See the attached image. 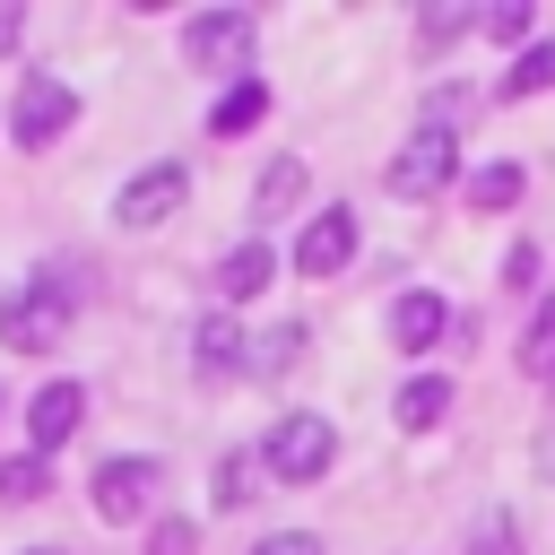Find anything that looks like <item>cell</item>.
I'll return each mask as SVG.
<instances>
[{
  "label": "cell",
  "instance_id": "20",
  "mask_svg": "<svg viewBox=\"0 0 555 555\" xmlns=\"http://www.w3.org/2000/svg\"><path fill=\"white\" fill-rule=\"evenodd\" d=\"M520 199V165H477L468 173V208H512Z\"/></svg>",
  "mask_w": 555,
  "mask_h": 555
},
{
  "label": "cell",
  "instance_id": "25",
  "mask_svg": "<svg viewBox=\"0 0 555 555\" xmlns=\"http://www.w3.org/2000/svg\"><path fill=\"white\" fill-rule=\"evenodd\" d=\"M191 546H199L191 520H156V538H147V555H191Z\"/></svg>",
  "mask_w": 555,
  "mask_h": 555
},
{
  "label": "cell",
  "instance_id": "8",
  "mask_svg": "<svg viewBox=\"0 0 555 555\" xmlns=\"http://www.w3.org/2000/svg\"><path fill=\"white\" fill-rule=\"evenodd\" d=\"M356 260V208H321L304 234H295V269L304 278H338Z\"/></svg>",
  "mask_w": 555,
  "mask_h": 555
},
{
  "label": "cell",
  "instance_id": "26",
  "mask_svg": "<svg viewBox=\"0 0 555 555\" xmlns=\"http://www.w3.org/2000/svg\"><path fill=\"white\" fill-rule=\"evenodd\" d=\"M503 286H538V243H512L503 251Z\"/></svg>",
  "mask_w": 555,
  "mask_h": 555
},
{
  "label": "cell",
  "instance_id": "24",
  "mask_svg": "<svg viewBox=\"0 0 555 555\" xmlns=\"http://www.w3.org/2000/svg\"><path fill=\"white\" fill-rule=\"evenodd\" d=\"M477 26H486L494 43H520V35H529V0H494V9H477Z\"/></svg>",
  "mask_w": 555,
  "mask_h": 555
},
{
  "label": "cell",
  "instance_id": "6",
  "mask_svg": "<svg viewBox=\"0 0 555 555\" xmlns=\"http://www.w3.org/2000/svg\"><path fill=\"white\" fill-rule=\"evenodd\" d=\"M451 173H460V139H451V130H434V121L390 156V191H399V199H434Z\"/></svg>",
  "mask_w": 555,
  "mask_h": 555
},
{
  "label": "cell",
  "instance_id": "19",
  "mask_svg": "<svg viewBox=\"0 0 555 555\" xmlns=\"http://www.w3.org/2000/svg\"><path fill=\"white\" fill-rule=\"evenodd\" d=\"M555 87V43H529L512 69H503V95H546Z\"/></svg>",
  "mask_w": 555,
  "mask_h": 555
},
{
  "label": "cell",
  "instance_id": "11",
  "mask_svg": "<svg viewBox=\"0 0 555 555\" xmlns=\"http://www.w3.org/2000/svg\"><path fill=\"white\" fill-rule=\"evenodd\" d=\"M269 278H278V251H269L260 234H251V243H234V251L217 260V295H225V304H251Z\"/></svg>",
  "mask_w": 555,
  "mask_h": 555
},
{
  "label": "cell",
  "instance_id": "27",
  "mask_svg": "<svg viewBox=\"0 0 555 555\" xmlns=\"http://www.w3.org/2000/svg\"><path fill=\"white\" fill-rule=\"evenodd\" d=\"M251 555H321V538H312V529H278V538H260Z\"/></svg>",
  "mask_w": 555,
  "mask_h": 555
},
{
  "label": "cell",
  "instance_id": "9",
  "mask_svg": "<svg viewBox=\"0 0 555 555\" xmlns=\"http://www.w3.org/2000/svg\"><path fill=\"white\" fill-rule=\"evenodd\" d=\"M78 416H87V390H78V382H43L35 408H26V451H35V460L61 451V442L78 434Z\"/></svg>",
  "mask_w": 555,
  "mask_h": 555
},
{
  "label": "cell",
  "instance_id": "23",
  "mask_svg": "<svg viewBox=\"0 0 555 555\" xmlns=\"http://www.w3.org/2000/svg\"><path fill=\"white\" fill-rule=\"evenodd\" d=\"M468 555H520L512 512H477V520H468Z\"/></svg>",
  "mask_w": 555,
  "mask_h": 555
},
{
  "label": "cell",
  "instance_id": "17",
  "mask_svg": "<svg viewBox=\"0 0 555 555\" xmlns=\"http://www.w3.org/2000/svg\"><path fill=\"white\" fill-rule=\"evenodd\" d=\"M520 373H538V382H555V295L529 312V338H520Z\"/></svg>",
  "mask_w": 555,
  "mask_h": 555
},
{
  "label": "cell",
  "instance_id": "16",
  "mask_svg": "<svg viewBox=\"0 0 555 555\" xmlns=\"http://www.w3.org/2000/svg\"><path fill=\"white\" fill-rule=\"evenodd\" d=\"M260 477H269L260 451H225V460H217V512H243V503L260 494Z\"/></svg>",
  "mask_w": 555,
  "mask_h": 555
},
{
  "label": "cell",
  "instance_id": "1",
  "mask_svg": "<svg viewBox=\"0 0 555 555\" xmlns=\"http://www.w3.org/2000/svg\"><path fill=\"white\" fill-rule=\"evenodd\" d=\"M260 460H269V477H278V486H312V477H330V460H338V425H330V416H312V408H295V416H278V425H269Z\"/></svg>",
  "mask_w": 555,
  "mask_h": 555
},
{
  "label": "cell",
  "instance_id": "3",
  "mask_svg": "<svg viewBox=\"0 0 555 555\" xmlns=\"http://www.w3.org/2000/svg\"><path fill=\"white\" fill-rule=\"evenodd\" d=\"M182 52H191V69L243 78V61H251V9H199L182 26Z\"/></svg>",
  "mask_w": 555,
  "mask_h": 555
},
{
  "label": "cell",
  "instance_id": "10",
  "mask_svg": "<svg viewBox=\"0 0 555 555\" xmlns=\"http://www.w3.org/2000/svg\"><path fill=\"white\" fill-rule=\"evenodd\" d=\"M442 330H451V304H442L434 286H408V295L390 304V338H399L408 356H416V347H434Z\"/></svg>",
  "mask_w": 555,
  "mask_h": 555
},
{
  "label": "cell",
  "instance_id": "2",
  "mask_svg": "<svg viewBox=\"0 0 555 555\" xmlns=\"http://www.w3.org/2000/svg\"><path fill=\"white\" fill-rule=\"evenodd\" d=\"M156 486H165V468H156L147 451H121V460H104V468H95L87 503H95V520H104V529H121V520H139V512L156 503Z\"/></svg>",
  "mask_w": 555,
  "mask_h": 555
},
{
  "label": "cell",
  "instance_id": "28",
  "mask_svg": "<svg viewBox=\"0 0 555 555\" xmlns=\"http://www.w3.org/2000/svg\"><path fill=\"white\" fill-rule=\"evenodd\" d=\"M9 43H17V9H0V52H9Z\"/></svg>",
  "mask_w": 555,
  "mask_h": 555
},
{
  "label": "cell",
  "instance_id": "5",
  "mask_svg": "<svg viewBox=\"0 0 555 555\" xmlns=\"http://www.w3.org/2000/svg\"><path fill=\"white\" fill-rule=\"evenodd\" d=\"M69 121H78V95H69L52 69H35V78L17 87V104H9V130H17V147H52Z\"/></svg>",
  "mask_w": 555,
  "mask_h": 555
},
{
  "label": "cell",
  "instance_id": "13",
  "mask_svg": "<svg viewBox=\"0 0 555 555\" xmlns=\"http://www.w3.org/2000/svg\"><path fill=\"white\" fill-rule=\"evenodd\" d=\"M243 347H251V338H243V330L217 312V321H199V338H191V364H199L208 382H225V373H243V364H251Z\"/></svg>",
  "mask_w": 555,
  "mask_h": 555
},
{
  "label": "cell",
  "instance_id": "22",
  "mask_svg": "<svg viewBox=\"0 0 555 555\" xmlns=\"http://www.w3.org/2000/svg\"><path fill=\"white\" fill-rule=\"evenodd\" d=\"M468 26H477V9H460V0H442V9H425V26H416V43H425V52H442V43H460Z\"/></svg>",
  "mask_w": 555,
  "mask_h": 555
},
{
  "label": "cell",
  "instance_id": "21",
  "mask_svg": "<svg viewBox=\"0 0 555 555\" xmlns=\"http://www.w3.org/2000/svg\"><path fill=\"white\" fill-rule=\"evenodd\" d=\"M52 486V468L35 460V451H17V460H0V503H35Z\"/></svg>",
  "mask_w": 555,
  "mask_h": 555
},
{
  "label": "cell",
  "instance_id": "7",
  "mask_svg": "<svg viewBox=\"0 0 555 555\" xmlns=\"http://www.w3.org/2000/svg\"><path fill=\"white\" fill-rule=\"evenodd\" d=\"M182 199H191V173H182V165L165 156V165H147V173H130V182H121L113 217H121L130 234H147V225H165V217H173Z\"/></svg>",
  "mask_w": 555,
  "mask_h": 555
},
{
  "label": "cell",
  "instance_id": "12",
  "mask_svg": "<svg viewBox=\"0 0 555 555\" xmlns=\"http://www.w3.org/2000/svg\"><path fill=\"white\" fill-rule=\"evenodd\" d=\"M390 416H399L408 434H434V425L451 416V382H442V373H408L399 399H390Z\"/></svg>",
  "mask_w": 555,
  "mask_h": 555
},
{
  "label": "cell",
  "instance_id": "4",
  "mask_svg": "<svg viewBox=\"0 0 555 555\" xmlns=\"http://www.w3.org/2000/svg\"><path fill=\"white\" fill-rule=\"evenodd\" d=\"M61 330H69V286H26L0 304V347H17V356L61 347Z\"/></svg>",
  "mask_w": 555,
  "mask_h": 555
},
{
  "label": "cell",
  "instance_id": "29",
  "mask_svg": "<svg viewBox=\"0 0 555 555\" xmlns=\"http://www.w3.org/2000/svg\"><path fill=\"white\" fill-rule=\"evenodd\" d=\"M26 555H69V546H26Z\"/></svg>",
  "mask_w": 555,
  "mask_h": 555
},
{
  "label": "cell",
  "instance_id": "15",
  "mask_svg": "<svg viewBox=\"0 0 555 555\" xmlns=\"http://www.w3.org/2000/svg\"><path fill=\"white\" fill-rule=\"evenodd\" d=\"M295 199H304V156H278V165L260 173V191H251V217H260V225H278Z\"/></svg>",
  "mask_w": 555,
  "mask_h": 555
},
{
  "label": "cell",
  "instance_id": "18",
  "mask_svg": "<svg viewBox=\"0 0 555 555\" xmlns=\"http://www.w3.org/2000/svg\"><path fill=\"white\" fill-rule=\"evenodd\" d=\"M295 356H304V321H278V330L251 338V373H286Z\"/></svg>",
  "mask_w": 555,
  "mask_h": 555
},
{
  "label": "cell",
  "instance_id": "14",
  "mask_svg": "<svg viewBox=\"0 0 555 555\" xmlns=\"http://www.w3.org/2000/svg\"><path fill=\"white\" fill-rule=\"evenodd\" d=\"M260 113H269V87H260V78H234V87L217 95V113H208V139H243Z\"/></svg>",
  "mask_w": 555,
  "mask_h": 555
}]
</instances>
